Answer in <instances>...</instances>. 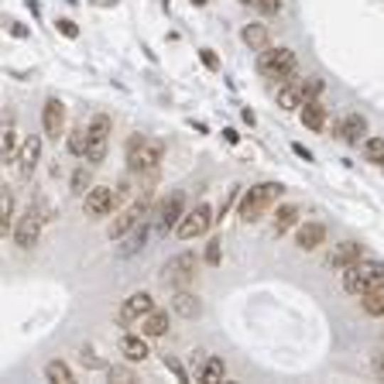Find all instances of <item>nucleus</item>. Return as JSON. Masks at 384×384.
<instances>
[{
	"label": "nucleus",
	"mask_w": 384,
	"mask_h": 384,
	"mask_svg": "<svg viewBox=\"0 0 384 384\" xmlns=\"http://www.w3.org/2000/svg\"><path fill=\"white\" fill-rule=\"evenodd\" d=\"M282 192H285L282 182H257V186H250V189L240 196V220H244V223H257V220L282 199Z\"/></svg>",
	"instance_id": "obj_1"
},
{
	"label": "nucleus",
	"mask_w": 384,
	"mask_h": 384,
	"mask_svg": "<svg viewBox=\"0 0 384 384\" xmlns=\"http://www.w3.org/2000/svg\"><path fill=\"white\" fill-rule=\"evenodd\" d=\"M381 282H384V265L374 261V257H361L357 265H350L343 271V288L350 295H357V299L364 292H370L374 285H381Z\"/></svg>",
	"instance_id": "obj_2"
},
{
	"label": "nucleus",
	"mask_w": 384,
	"mask_h": 384,
	"mask_svg": "<svg viewBox=\"0 0 384 384\" xmlns=\"http://www.w3.org/2000/svg\"><path fill=\"white\" fill-rule=\"evenodd\" d=\"M161 158H165V144L158 141V137H131V144H127V165H131V172H154L158 165H161Z\"/></svg>",
	"instance_id": "obj_3"
},
{
	"label": "nucleus",
	"mask_w": 384,
	"mask_h": 384,
	"mask_svg": "<svg viewBox=\"0 0 384 384\" xmlns=\"http://www.w3.org/2000/svg\"><path fill=\"white\" fill-rule=\"evenodd\" d=\"M257 69H261V76L278 79V86L292 82V76H295V52L292 48H265L257 55Z\"/></svg>",
	"instance_id": "obj_4"
},
{
	"label": "nucleus",
	"mask_w": 384,
	"mask_h": 384,
	"mask_svg": "<svg viewBox=\"0 0 384 384\" xmlns=\"http://www.w3.org/2000/svg\"><path fill=\"white\" fill-rule=\"evenodd\" d=\"M196 274H199V257L192 250H182V254L169 257L161 278H165V285H172V288H189L196 282Z\"/></svg>",
	"instance_id": "obj_5"
},
{
	"label": "nucleus",
	"mask_w": 384,
	"mask_h": 384,
	"mask_svg": "<svg viewBox=\"0 0 384 384\" xmlns=\"http://www.w3.org/2000/svg\"><path fill=\"white\" fill-rule=\"evenodd\" d=\"M213 223H216V216H213V206H210V203H199L196 210H186V216L178 220V227H175V237H182V240H196V237H203V233L210 230Z\"/></svg>",
	"instance_id": "obj_6"
},
{
	"label": "nucleus",
	"mask_w": 384,
	"mask_h": 384,
	"mask_svg": "<svg viewBox=\"0 0 384 384\" xmlns=\"http://www.w3.org/2000/svg\"><path fill=\"white\" fill-rule=\"evenodd\" d=\"M144 216H148V196H144V199H137V203H131L127 210L117 213L114 223H110V230H107V237H110V240H124V237L134 230Z\"/></svg>",
	"instance_id": "obj_7"
},
{
	"label": "nucleus",
	"mask_w": 384,
	"mask_h": 384,
	"mask_svg": "<svg viewBox=\"0 0 384 384\" xmlns=\"http://www.w3.org/2000/svg\"><path fill=\"white\" fill-rule=\"evenodd\" d=\"M41 223H45V213L41 210H28L24 216H18V223H14V244L21 250L35 247L41 237Z\"/></svg>",
	"instance_id": "obj_8"
},
{
	"label": "nucleus",
	"mask_w": 384,
	"mask_h": 384,
	"mask_svg": "<svg viewBox=\"0 0 384 384\" xmlns=\"http://www.w3.org/2000/svg\"><path fill=\"white\" fill-rule=\"evenodd\" d=\"M151 309H154L151 295H148V292H134V295L124 299V306H120V312H117V323H120V326H137Z\"/></svg>",
	"instance_id": "obj_9"
},
{
	"label": "nucleus",
	"mask_w": 384,
	"mask_h": 384,
	"mask_svg": "<svg viewBox=\"0 0 384 384\" xmlns=\"http://www.w3.org/2000/svg\"><path fill=\"white\" fill-rule=\"evenodd\" d=\"M182 216H186V196H182V192H172V196L154 210V227L161 233H169L172 227H178Z\"/></svg>",
	"instance_id": "obj_10"
},
{
	"label": "nucleus",
	"mask_w": 384,
	"mask_h": 384,
	"mask_svg": "<svg viewBox=\"0 0 384 384\" xmlns=\"http://www.w3.org/2000/svg\"><path fill=\"white\" fill-rule=\"evenodd\" d=\"M117 206V196L110 186H93V189L82 196V210H86V216H93V220H100V216H110Z\"/></svg>",
	"instance_id": "obj_11"
},
{
	"label": "nucleus",
	"mask_w": 384,
	"mask_h": 384,
	"mask_svg": "<svg viewBox=\"0 0 384 384\" xmlns=\"http://www.w3.org/2000/svg\"><path fill=\"white\" fill-rule=\"evenodd\" d=\"M361 257H364L361 244H357V240H343V244H336V247L329 250L326 268H333V271H346L350 265H357Z\"/></svg>",
	"instance_id": "obj_12"
},
{
	"label": "nucleus",
	"mask_w": 384,
	"mask_h": 384,
	"mask_svg": "<svg viewBox=\"0 0 384 384\" xmlns=\"http://www.w3.org/2000/svg\"><path fill=\"white\" fill-rule=\"evenodd\" d=\"M41 127H45V137H55L65 131V107H62V100H48L45 103V110H41Z\"/></svg>",
	"instance_id": "obj_13"
},
{
	"label": "nucleus",
	"mask_w": 384,
	"mask_h": 384,
	"mask_svg": "<svg viewBox=\"0 0 384 384\" xmlns=\"http://www.w3.org/2000/svg\"><path fill=\"white\" fill-rule=\"evenodd\" d=\"M38 158H41V137L38 134L24 137V144H21V151H18V175L21 178H28V175L38 169Z\"/></svg>",
	"instance_id": "obj_14"
},
{
	"label": "nucleus",
	"mask_w": 384,
	"mask_h": 384,
	"mask_svg": "<svg viewBox=\"0 0 384 384\" xmlns=\"http://www.w3.org/2000/svg\"><path fill=\"white\" fill-rule=\"evenodd\" d=\"M151 227H154V213H148V216H144V220L137 223L134 230L124 237V247H120V254H124V257H134L137 250L148 244V237H151Z\"/></svg>",
	"instance_id": "obj_15"
},
{
	"label": "nucleus",
	"mask_w": 384,
	"mask_h": 384,
	"mask_svg": "<svg viewBox=\"0 0 384 384\" xmlns=\"http://www.w3.org/2000/svg\"><path fill=\"white\" fill-rule=\"evenodd\" d=\"M299 216H302V206H299V203H285V206H278V213H274V223H271V233H274V237L288 233L295 223H299Z\"/></svg>",
	"instance_id": "obj_16"
},
{
	"label": "nucleus",
	"mask_w": 384,
	"mask_h": 384,
	"mask_svg": "<svg viewBox=\"0 0 384 384\" xmlns=\"http://www.w3.org/2000/svg\"><path fill=\"white\" fill-rule=\"evenodd\" d=\"M295 240H299V247L302 250H316L326 244V227L323 223H302L299 233H295Z\"/></svg>",
	"instance_id": "obj_17"
},
{
	"label": "nucleus",
	"mask_w": 384,
	"mask_h": 384,
	"mask_svg": "<svg viewBox=\"0 0 384 384\" xmlns=\"http://www.w3.org/2000/svg\"><path fill=\"white\" fill-rule=\"evenodd\" d=\"M299 117H302V124H306L309 131H323L326 127V107L319 100H306L299 107Z\"/></svg>",
	"instance_id": "obj_18"
},
{
	"label": "nucleus",
	"mask_w": 384,
	"mask_h": 384,
	"mask_svg": "<svg viewBox=\"0 0 384 384\" xmlns=\"http://www.w3.org/2000/svg\"><path fill=\"white\" fill-rule=\"evenodd\" d=\"M240 41L247 45L250 52H265L268 48V41H271V35H268V24H244V31H240Z\"/></svg>",
	"instance_id": "obj_19"
},
{
	"label": "nucleus",
	"mask_w": 384,
	"mask_h": 384,
	"mask_svg": "<svg viewBox=\"0 0 384 384\" xmlns=\"http://www.w3.org/2000/svg\"><path fill=\"white\" fill-rule=\"evenodd\" d=\"M172 309L178 312V316H186V319H196V316L203 312V306H199V299L192 295L189 288H175V295H172Z\"/></svg>",
	"instance_id": "obj_20"
},
{
	"label": "nucleus",
	"mask_w": 384,
	"mask_h": 384,
	"mask_svg": "<svg viewBox=\"0 0 384 384\" xmlns=\"http://www.w3.org/2000/svg\"><path fill=\"white\" fill-rule=\"evenodd\" d=\"M367 134V120L361 114H346L343 124H340V137H343L346 144H361Z\"/></svg>",
	"instance_id": "obj_21"
},
{
	"label": "nucleus",
	"mask_w": 384,
	"mask_h": 384,
	"mask_svg": "<svg viewBox=\"0 0 384 384\" xmlns=\"http://www.w3.org/2000/svg\"><path fill=\"white\" fill-rule=\"evenodd\" d=\"M137 326H141V333H144V336H151V340H154V336H165V333H169V312L151 309V312H148V316H144Z\"/></svg>",
	"instance_id": "obj_22"
},
{
	"label": "nucleus",
	"mask_w": 384,
	"mask_h": 384,
	"mask_svg": "<svg viewBox=\"0 0 384 384\" xmlns=\"http://www.w3.org/2000/svg\"><path fill=\"white\" fill-rule=\"evenodd\" d=\"M302 103H306L302 82H282V86H278V107H282V110H299Z\"/></svg>",
	"instance_id": "obj_23"
},
{
	"label": "nucleus",
	"mask_w": 384,
	"mask_h": 384,
	"mask_svg": "<svg viewBox=\"0 0 384 384\" xmlns=\"http://www.w3.org/2000/svg\"><path fill=\"white\" fill-rule=\"evenodd\" d=\"M120 353H124L131 364L148 361V353H151V350H148V343H144V333H141V336H124V340H120Z\"/></svg>",
	"instance_id": "obj_24"
},
{
	"label": "nucleus",
	"mask_w": 384,
	"mask_h": 384,
	"mask_svg": "<svg viewBox=\"0 0 384 384\" xmlns=\"http://www.w3.org/2000/svg\"><path fill=\"white\" fill-rule=\"evenodd\" d=\"M24 141H18V127H14V120L7 117V124H4V141H0V151H4V161H18V151Z\"/></svg>",
	"instance_id": "obj_25"
},
{
	"label": "nucleus",
	"mask_w": 384,
	"mask_h": 384,
	"mask_svg": "<svg viewBox=\"0 0 384 384\" xmlns=\"http://www.w3.org/2000/svg\"><path fill=\"white\" fill-rule=\"evenodd\" d=\"M227 378V364H223V357H206V364L199 370V381L203 384H220Z\"/></svg>",
	"instance_id": "obj_26"
},
{
	"label": "nucleus",
	"mask_w": 384,
	"mask_h": 384,
	"mask_svg": "<svg viewBox=\"0 0 384 384\" xmlns=\"http://www.w3.org/2000/svg\"><path fill=\"white\" fill-rule=\"evenodd\" d=\"M361 306H364L367 316H384V282L361 295Z\"/></svg>",
	"instance_id": "obj_27"
},
{
	"label": "nucleus",
	"mask_w": 384,
	"mask_h": 384,
	"mask_svg": "<svg viewBox=\"0 0 384 384\" xmlns=\"http://www.w3.org/2000/svg\"><path fill=\"white\" fill-rule=\"evenodd\" d=\"M45 381L69 384V381H73V367L65 364V361H48V364H45Z\"/></svg>",
	"instance_id": "obj_28"
},
{
	"label": "nucleus",
	"mask_w": 384,
	"mask_h": 384,
	"mask_svg": "<svg viewBox=\"0 0 384 384\" xmlns=\"http://www.w3.org/2000/svg\"><path fill=\"white\" fill-rule=\"evenodd\" d=\"M86 131H90V137L93 141H110V131H114V120L107 114H96L90 124H86Z\"/></svg>",
	"instance_id": "obj_29"
},
{
	"label": "nucleus",
	"mask_w": 384,
	"mask_h": 384,
	"mask_svg": "<svg viewBox=\"0 0 384 384\" xmlns=\"http://www.w3.org/2000/svg\"><path fill=\"white\" fill-rule=\"evenodd\" d=\"M361 151H364L367 161H374V165H384V137H364Z\"/></svg>",
	"instance_id": "obj_30"
},
{
	"label": "nucleus",
	"mask_w": 384,
	"mask_h": 384,
	"mask_svg": "<svg viewBox=\"0 0 384 384\" xmlns=\"http://www.w3.org/2000/svg\"><path fill=\"white\" fill-rule=\"evenodd\" d=\"M86 148H90V131H86V127H73V131H69V151L79 154V158H86Z\"/></svg>",
	"instance_id": "obj_31"
},
{
	"label": "nucleus",
	"mask_w": 384,
	"mask_h": 384,
	"mask_svg": "<svg viewBox=\"0 0 384 384\" xmlns=\"http://www.w3.org/2000/svg\"><path fill=\"white\" fill-rule=\"evenodd\" d=\"M11 223H14V196L4 192L0 196V233L11 230Z\"/></svg>",
	"instance_id": "obj_32"
},
{
	"label": "nucleus",
	"mask_w": 384,
	"mask_h": 384,
	"mask_svg": "<svg viewBox=\"0 0 384 384\" xmlns=\"http://www.w3.org/2000/svg\"><path fill=\"white\" fill-rule=\"evenodd\" d=\"M90 189H93V175H90V169L82 165V169H76V175H73V192L86 196Z\"/></svg>",
	"instance_id": "obj_33"
},
{
	"label": "nucleus",
	"mask_w": 384,
	"mask_h": 384,
	"mask_svg": "<svg viewBox=\"0 0 384 384\" xmlns=\"http://www.w3.org/2000/svg\"><path fill=\"white\" fill-rule=\"evenodd\" d=\"M319 93H323V79L309 76L306 82H302V96H306V100H319Z\"/></svg>",
	"instance_id": "obj_34"
},
{
	"label": "nucleus",
	"mask_w": 384,
	"mask_h": 384,
	"mask_svg": "<svg viewBox=\"0 0 384 384\" xmlns=\"http://www.w3.org/2000/svg\"><path fill=\"white\" fill-rule=\"evenodd\" d=\"M237 199H240V189H237V186H233V189H230V196H227V199H223V203H220V210H216V213H220V216H216V220H223V216H227V213H230V206H233V203H237Z\"/></svg>",
	"instance_id": "obj_35"
},
{
	"label": "nucleus",
	"mask_w": 384,
	"mask_h": 384,
	"mask_svg": "<svg viewBox=\"0 0 384 384\" xmlns=\"http://www.w3.org/2000/svg\"><path fill=\"white\" fill-rule=\"evenodd\" d=\"M257 11H265V14H278L282 11V0H250Z\"/></svg>",
	"instance_id": "obj_36"
},
{
	"label": "nucleus",
	"mask_w": 384,
	"mask_h": 384,
	"mask_svg": "<svg viewBox=\"0 0 384 384\" xmlns=\"http://www.w3.org/2000/svg\"><path fill=\"white\" fill-rule=\"evenodd\" d=\"M165 367H169V370H172L175 378H178V381H189V374H186V370H182V364H178V361H175V357H169V353H165Z\"/></svg>",
	"instance_id": "obj_37"
},
{
	"label": "nucleus",
	"mask_w": 384,
	"mask_h": 384,
	"mask_svg": "<svg viewBox=\"0 0 384 384\" xmlns=\"http://www.w3.org/2000/svg\"><path fill=\"white\" fill-rule=\"evenodd\" d=\"M58 31H62L65 38H79V28H76V21H69V18H62V21H58Z\"/></svg>",
	"instance_id": "obj_38"
},
{
	"label": "nucleus",
	"mask_w": 384,
	"mask_h": 384,
	"mask_svg": "<svg viewBox=\"0 0 384 384\" xmlns=\"http://www.w3.org/2000/svg\"><path fill=\"white\" fill-rule=\"evenodd\" d=\"M110 381H120V384H127V381H134V374H131L127 367H110Z\"/></svg>",
	"instance_id": "obj_39"
},
{
	"label": "nucleus",
	"mask_w": 384,
	"mask_h": 384,
	"mask_svg": "<svg viewBox=\"0 0 384 384\" xmlns=\"http://www.w3.org/2000/svg\"><path fill=\"white\" fill-rule=\"evenodd\" d=\"M79 361H82V364H86V367H103V361H100V357H96L93 350H86V346H82V350H79Z\"/></svg>",
	"instance_id": "obj_40"
},
{
	"label": "nucleus",
	"mask_w": 384,
	"mask_h": 384,
	"mask_svg": "<svg viewBox=\"0 0 384 384\" xmlns=\"http://www.w3.org/2000/svg\"><path fill=\"white\" fill-rule=\"evenodd\" d=\"M206 265H220V240L206 244Z\"/></svg>",
	"instance_id": "obj_41"
},
{
	"label": "nucleus",
	"mask_w": 384,
	"mask_h": 384,
	"mask_svg": "<svg viewBox=\"0 0 384 384\" xmlns=\"http://www.w3.org/2000/svg\"><path fill=\"white\" fill-rule=\"evenodd\" d=\"M203 62H206L210 69H216V65H220V62H216V55H213L210 48H203Z\"/></svg>",
	"instance_id": "obj_42"
},
{
	"label": "nucleus",
	"mask_w": 384,
	"mask_h": 384,
	"mask_svg": "<svg viewBox=\"0 0 384 384\" xmlns=\"http://www.w3.org/2000/svg\"><path fill=\"white\" fill-rule=\"evenodd\" d=\"M374 374L384 381V353H381V357H374Z\"/></svg>",
	"instance_id": "obj_43"
},
{
	"label": "nucleus",
	"mask_w": 384,
	"mask_h": 384,
	"mask_svg": "<svg viewBox=\"0 0 384 384\" xmlns=\"http://www.w3.org/2000/svg\"><path fill=\"white\" fill-rule=\"evenodd\" d=\"M292 151L299 154V158H306V161H312V154H309L306 148H302V144H292Z\"/></svg>",
	"instance_id": "obj_44"
},
{
	"label": "nucleus",
	"mask_w": 384,
	"mask_h": 384,
	"mask_svg": "<svg viewBox=\"0 0 384 384\" xmlns=\"http://www.w3.org/2000/svg\"><path fill=\"white\" fill-rule=\"evenodd\" d=\"M11 35H14V38H24V35H28V31H24V28H21V24H14V21H11Z\"/></svg>",
	"instance_id": "obj_45"
},
{
	"label": "nucleus",
	"mask_w": 384,
	"mask_h": 384,
	"mask_svg": "<svg viewBox=\"0 0 384 384\" xmlns=\"http://www.w3.org/2000/svg\"><path fill=\"white\" fill-rule=\"evenodd\" d=\"M192 4H199V7H203V4H206V0H192Z\"/></svg>",
	"instance_id": "obj_46"
}]
</instances>
